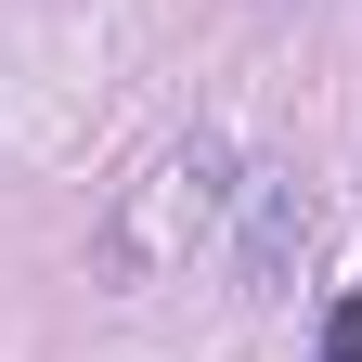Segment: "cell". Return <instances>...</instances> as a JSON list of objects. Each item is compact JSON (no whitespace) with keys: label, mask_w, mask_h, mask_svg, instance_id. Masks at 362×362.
<instances>
[{"label":"cell","mask_w":362,"mask_h":362,"mask_svg":"<svg viewBox=\"0 0 362 362\" xmlns=\"http://www.w3.org/2000/svg\"><path fill=\"white\" fill-rule=\"evenodd\" d=\"M298 246H310V194H298V181H259V207H246V246H233V285H246V298H272Z\"/></svg>","instance_id":"obj_1"},{"label":"cell","mask_w":362,"mask_h":362,"mask_svg":"<svg viewBox=\"0 0 362 362\" xmlns=\"http://www.w3.org/2000/svg\"><path fill=\"white\" fill-rule=\"evenodd\" d=\"M310 349H324V362H362V298H324V324H310Z\"/></svg>","instance_id":"obj_2"}]
</instances>
